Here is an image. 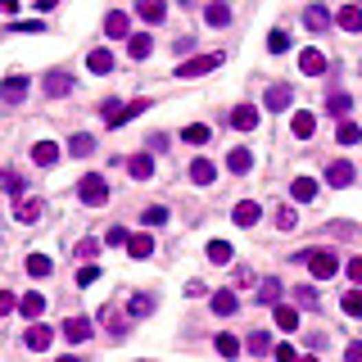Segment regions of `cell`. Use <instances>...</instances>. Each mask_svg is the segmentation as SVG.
I'll return each mask as SVG.
<instances>
[{
  "mask_svg": "<svg viewBox=\"0 0 362 362\" xmlns=\"http://www.w3.org/2000/svg\"><path fill=\"white\" fill-rule=\"evenodd\" d=\"M45 23H36V19H23V23H14V32H41Z\"/></svg>",
  "mask_w": 362,
  "mask_h": 362,
  "instance_id": "55",
  "label": "cell"
},
{
  "mask_svg": "<svg viewBox=\"0 0 362 362\" xmlns=\"http://www.w3.org/2000/svg\"><path fill=\"white\" fill-rule=\"evenodd\" d=\"M304 27H308V32H326V27H330V10H326V5H308V10H304Z\"/></svg>",
  "mask_w": 362,
  "mask_h": 362,
  "instance_id": "17",
  "label": "cell"
},
{
  "mask_svg": "<svg viewBox=\"0 0 362 362\" xmlns=\"http://www.w3.org/2000/svg\"><path fill=\"white\" fill-rule=\"evenodd\" d=\"M258 218H263V204H253V199H240V204L231 209V222H236V227H258Z\"/></svg>",
  "mask_w": 362,
  "mask_h": 362,
  "instance_id": "9",
  "label": "cell"
},
{
  "mask_svg": "<svg viewBox=\"0 0 362 362\" xmlns=\"http://www.w3.org/2000/svg\"><path fill=\"white\" fill-rule=\"evenodd\" d=\"M253 168V150H245V145H236V150L227 154V172H236V177H245Z\"/></svg>",
  "mask_w": 362,
  "mask_h": 362,
  "instance_id": "19",
  "label": "cell"
},
{
  "mask_svg": "<svg viewBox=\"0 0 362 362\" xmlns=\"http://www.w3.org/2000/svg\"><path fill=\"white\" fill-rule=\"evenodd\" d=\"M19 10V0H0V14H14Z\"/></svg>",
  "mask_w": 362,
  "mask_h": 362,
  "instance_id": "57",
  "label": "cell"
},
{
  "mask_svg": "<svg viewBox=\"0 0 362 362\" xmlns=\"http://www.w3.org/2000/svg\"><path fill=\"white\" fill-rule=\"evenodd\" d=\"M150 50H154V36H150V32L127 36V55H132V59H150Z\"/></svg>",
  "mask_w": 362,
  "mask_h": 362,
  "instance_id": "27",
  "label": "cell"
},
{
  "mask_svg": "<svg viewBox=\"0 0 362 362\" xmlns=\"http://www.w3.org/2000/svg\"><path fill=\"white\" fill-rule=\"evenodd\" d=\"M14 308H19V299H14L10 290H0V317H5V313H14Z\"/></svg>",
  "mask_w": 362,
  "mask_h": 362,
  "instance_id": "54",
  "label": "cell"
},
{
  "mask_svg": "<svg viewBox=\"0 0 362 362\" xmlns=\"http://www.w3.org/2000/svg\"><path fill=\"white\" fill-rule=\"evenodd\" d=\"M245 353H253V358H263V353H272V335H267V330H253L249 340H245Z\"/></svg>",
  "mask_w": 362,
  "mask_h": 362,
  "instance_id": "36",
  "label": "cell"
},
{
  "mask_svg": "<svg viewBox=\"0 0 362 362\" xmlns=\"http://www.w3.org/2000/svg\"><path fill=\"white\" fill-rule=\"evenodd\" d=\"M23 95H27V77L23 73H14V77L0 82V100H5V104H23Z\"/></svg>",
  "mask_w": 362,
  "mask_h": 362,
  "instance_id": "10",
  "label": "cell"
},
{
  "mask_svg": "<svg viewBox=\"0 0 362 362\" xmlns=\"http://www.w3.org/2000/svg\"><path fill=\"white\" fill-rule=\"evenodd\" d=\"M50 272H55L50 253H27V276H36V281H41V276H50Z\"/></svg>",
  "mask_w": 362,
  "mask_h": 362,
  "instance_id": "35",
  "label": "cell"
},
{
  "mask_svg": "<svg viewBox=\"0 0 362 362\" xmlns=\"http://www.w3.org/2000/svg\"><path fill=\"white\" fill-rule=\"evenodd\" d=\"M276 330H299V308L276 304Z\"/></svg>",
  "mask_w": 362,
  "mask_h": 362,
  "instance_id": "37",
  "label": "cell"
},
{
  "mask_svg": "<svg viewBox=\"0 0 362 362\" xmlns=\"http://www.w3.org/2000/svg\"><path fill=\"white\" fill-rule=\"evenodd\" d=\"M204 253H209V263H218V267H227L231 258H236V249H231L227 240H209V249H204Z\"/></svg>",
  "mask_w": 362,
  "mask_h": 362,
  "instance_id": "34",
  "label": "cell"
},
{
  "mask_svg": "<svg viewBox=\"0 0 362 362\" xmlns=\"http://www.w3.org/2000/svg\"><path fill=\"white\" fill-rule=\"evenodd\" d=\"M190 181H195V186H213V181H218V163H213V159H195V163H190Z\"/></svg>",
  "mask_w": 362,
  "mask_h": 362,
  "instance_id": "15",
  "label": "cell"
},
{
  "mask_svg": "<svg viewBox=\"0 0 362 362\" xmlns=\"http://www.w3.org/2000/svg\"><path fill=\"white\" fill-rule=\"evenodd\" d=\"M45 95L50 100H59V95H68V91H73V73H68V68H55V73H45Z\"/></svg>",
  "mask_w": 362,
  "mask_h": 362,
  "instance_id": "8",
  "label": "cell"
},
{
  "mask_svg": "<svg viewBox=\"0 0 362 362\" xmlns=\"http://www.w3.org/2000/svg\"><path fill=\"white\" fill-rule=\"evenodd\" d=\"M32 163L36 168H55L59 163V145L55 141H36L32 145Z\"/></svg>",
  "mask_w": 362,
  "mask_h": 362,
  "instance_id": "20",
  "label": "cell"
},
{
  "mask_svg": "<svg viewBox=\"0 0 362 362\" xmlns=\"http://www.w3.org/2000/svg\"><path fill=\"white\" fill-rule=\"evenodd\" d=\"M299 362H317V358H313V353H308V358H299Z\"/></svg>",
  "mask_w": 362,
  "mask_h": 362,
  "instance_id": "59",
  "label": "cell"
},
{
  "mask_svg": "<svg viewBox=\"0 0 362 362\" xmlns=\"http://www.w3.org/2000/svg\"><path fill=\"white\" fill-rule=\"evenodd\" d=\"M77 199L87 204V209H100V204H109V181L100 172H87L82 181H77Z\"/></svg>",
  "mask_w": 362,
  "mask_h": 362,
  "instance_id": "2",
  "label": "cell"
},
{
  "mask_svg": "<svg viewBox=\"0 0 362 362\" xmlns=\"http://www.w3.org/2000/svg\"><path fill=\"white\" fill-rule=\"evenodd\" d=\"M91 150H95V136H87V132H77V136H68V154H77V159H87Z\"/></svg>",
  "mask_w": 362,
  "mask_h": 362,
  "instance_id": "39",
  "label": "cell"
},
{
  "mask_svg": "<svg viewBox=\"0 0 362 362\" xmlns=\"http://www.w3.org/2000/svg\"><path fill=\"white\" fill-rule=\"evenodd\" d=\"M55 5H59V0H36V10H41V14H45V10H55Z\"/></svg>",
  "mask_w": 362,
  "mask_h": 362,
  "instance_id": "58",
  "label": "cell"
},
{
  "mask_svg": "<svg viewBox=\"0 0 362 362\" xmlns=\"http://www.w3.org/2000/svg\"><path fill=\"white\" fill-rule=\"evenodd\" d=\"M150 313H154V299L150 295H132V299H127V317H132V321L150 317Z\"/></svg>",
  "mask_w": 362,
  "mask_h": 362,
  "instance_id": "32",
  "label": "cell"
},
{
  "mask_svg": "<svg viewBox=\"0 0 362 362\" xmlns=\"http://www.w3.org/2000/svg\"><path fill=\"white\" fill-rule=\"evenodd\" d=\"M349 109H353V100L344 95V91H330L326 95V113L330 118H349Z\"/></svg>",
  "mask_w": 362,
  "mask_h": 362,
  "instance_id": "30",
  "label": "cell"
},
{
  "mask_svg": "<svg viewBox=\"0 0 362 362\" xmlns=\"http://www.w3.org/2000/svg\"><path fill=\"white\" fill-rule=\"evenodd\" d=\"M87 68L95 77H109L113 73V55H109V50H91V55H87Z\"/></svg>",
  "mask_w": 362,
  "mask_h": 362,
  "instance_id": "29",
  "label": "cell"
},
{
  "mask_svg": "<svg viewBox=\"0 0 362 362\" xmlns=\"http://www.w3.org/2000/svg\"><path fill=\"white\" fill-rule=\"evenodd\" d=\"M299 308H304V313H317V308H321V295H317V290H313V286H299Z\"/></svg>",
  "mask_w": 362,
  "mask_h": 362,
  "instance_id": "43",
  "label": "cell"
},
{
  "mask_svg": "<svg viewBox=\"0 0 362 362\" xmlns=\"http://www.w3.org/2000/svg\"><path fill=\"white\" fill-rule=\"evenodd\" d=\"M340 308H344V313H349V317H362V286H353L349 295L340 299Z\"/></svg>",
  "mask_w": 362,
  "mask_h": 362,
  "instance_id": "45",
  "label": "cell"
},
{
  "mask_svg": "<svg viewBox=\"0 0 362 362\" xmlns=\"http://www.w3.org/2000/svg\"><path fill=\"white\" fill-rule=\"evenodd\" d=\"M213 349H218L222 358H240V349H245V344L236 340V335H218V340H213Z\"/></svg>",
  "mask_w": 362,
  "mask_h": 362,
  "instance_id": "41",
  "label": "cell"
},
{
  "mask_svg": "<svg viewBox=\"0 0 362 362\" xmlns=\"http://www.w3.org/2000/svg\"><path fill=\"white\" fill-rule=\"evenodd\" d=\"M267 50H272V55H286V50H290V32H281V27H276V32L267 36Z\"/></svg>",
  "mask_w": 362,
  "mask_h": 362,
  "instance_id": "47",
  "label": "cell"
},
{
  "mask_svg": "<svg viewBox=\"0 0 362 362\" xmlns=\"http://www.w3.org/2000/svg\"><path fill=\"white\" fill-rule=\"evenodd\" d=\"M335 23H340L344 32H362V5H344V10L335 14Z\"/></svg>",
  "mask_w": 362,
  "mask_h": 362,
  "instance_id": "28",
  "label": "cell"
},
{
  "mask_svg": "<svg viewBox=\"0 0 362 362\" xmlns=\"http://www.w3.org/2000/svg\"><path fill=\"white\" fill-rule=\"evenodd\" d=\"M91 330H95V321H91V317H68L64 326H59V335H64L68 344H87Z\"/></svg>",
  "mask_w": 362,
  "mask_h": 362,
  "instance_id": "6",
  "label": "cell"
},
{
  "mask_svg": "<svg viewBox=\"0 0 362 362\" xmlns=\"http://www.w3.org/2000/svg\"><path fill=\"white\" fill-rule=\"evenodd\" d=\"M163 222H168L163 204H150V209H145V227H163Z\"/></svg>",
  "mask_w": 362,
  "mask_h": 362,
  "instance_id": "48",
  "label": "cell"
},
{
  "mask_svg": "<svg viewBox=\"0 0 362 362\" xmlns=\"http://www.w3.org/2000/svg\"><path fill=\"white\" fill-rule=\"evenodd\" d=\"M272 358H276V362H299V353H295V344H276Z\"/></svg>",
  "mask_w": 362,
  "mask_h": 362,
  "instance_id": "51",
  "label": "cell"
},
{
  "mask_svg": "<svg viewBox=\"0 0 362 362\" xmlns=\"http://www.w3.org/2000/svg\"><path fill=\"white\" fill-rule=\"evenodd\" d=\"M272 222H276V231H295V227H299V213L290 209V204H281V209H276V218H272Z\"/></svg>",
  "mask_w": 362,
  "mask_h": 362,
  "instance_id": "44",
  "label": "cell"
},
{
  "mask_svg": "<svg viewBox=\"0 0 362 362\" xmlns=\"http://www.w3.org/2000/svg\"><path fill=\"white\" fill-rule=\"evenodd\" d=\"M209 127H204V122H190V127H186V132H181V141H186V145H209Z\"/></svg>",
  "mask_w": 362,
  "mask_h": 362,
  "instance_id": "42",
  "label": "cell"
},
{
  "mask_svg": "<svg viewBox=\"0 0 362 362\" xmlns=\"http://www.w3.org/2000/svg\"><path fill=\"white\" fill-rule=\"evenodd\" d=\"M227 122L236 127V132H253V127H258V109H253V104H236Z\"/></svg>",
  "mask_w": 362,
  "mask_h": 362,
  "instance_id": "13",
  "label": "cell"
},
{
  "mask_svg": "<svg viewBox=\"0 0 362 362\" xmlns=\"http://www.w3.org/2000/svg\"><path fill=\"white\" fill-rule=\"evenodd\" d=\"M204 23H209V27H227L231 23V5L227 0H209V5H204Z\"/></svg>",
  "mask_w": 362,
  "mask_h": 362,
  "instance_id": "18",
  "label": "cell"
},
{
  "mask_svg": "<svg viewBox=\"0 0 362 362\" xmlns=\"http://www.w3.org/2000/svg\"><path fill=\"white\" fill-rule=\"evenodd\" d=\"M326 186H335V190L353 186V163H349V159H330V163H326Z\"/></svg>",
  "mask_w": 362,
  "mask_h": 362,
  "instance_id": "7",
  "label": "cell"
},
{
  "mask_svg": "<svg viewBox=\"0 0 362 362\" xmlns=\"http://www.w3.org/2000/svg\"><path fill=\"white\" fill-rule=\"evenodd\" d=\"M41 213H45V199L27 195V199H19V209H14V218H19V222H36Z\"/></svg>",
  "mask_w": 362,
  "mask_h": 362,
  "instance_id": "26",
  "label": "cell"
},
{
  "mask_svg": "<svg viewBox=\"0 0 362 362\" xmlns=\"http://www.w3.org/2000/svg\"><path fill=\"white\" fill-rule=\"evenodd\" d=\"M290 195H295V204H313L317 199V181L313 177H295L290 181Z\"/></svg>",
  "mask_w": 362,
  "mask_h": 362,
  "instance_id": "21",
  "label": "cell"
},
{
  "mask_svg": "<svg viewBox=\"0 0 362 362\" xmlns=\"http://www.w3.org/2000/svg\"><path fill=\"white\" fill-rule=\"evenodd\" d=\"M127 253H132V258H150V253H154V236H150V231L132 236V240H127Z\"/></svg>",
  "mask_w": 362,
  "mask_h": 362,
  "instance_id": "33",
  "label": "cell"
},
{
  "mask_svg": "<svg viewBox=\"0 0 362 362\" xmlns=\"http://www.w3.org/2000/svg\"><path fill=\"white\" fill-rule=\"evenodd\" d=\"M59 362H77V358H59Z\"/></svg>",
  "mask_w": 362,
  "mask_h": 362,
  "instance_id": "60",
  "label": "cell"
},
{
  "mask_svg": "<svg viewBox=\"0 0 362 362\" xmlns=\"http://www.w3.org/2000/svg\"><path fill=\"white\" fill-rule=\"evenodd\" d=\"M145 109H150V100H132V104H122V109H118V118H113V127H127V122H132V118H141V113Z\"/></svg>",
  "mask_w": 362,
  "mask_h": 362,
  "instance_id": "31",
  "label": "cell"
},
{
  "mask_svg": "<svg viewBox=\"0 0 362 362\" xmlns=\"http://www.w3.org/2000/svg\"><path fill=\"white\" fill-rule=\"evenodd\" d=\"M290 132H295V141H313V132H317V118L308 109H299L295 118H290Z\"/></svg>",
  "mask_w": 362,
  "mask_h": 362,
  "instance_id": "16",
  "label": "cell"
},
{
  "mask_svg": "<svg viewBox=\"0 0 362 362\" xmlns=\"http://www.w3.org/2000/svg\"><path fill=\"white\" fill-rule=\"evenodd\" d=\"M73 281H77V286H82V290H87V286H95V281H100V267H95V263L77 267V276H73Z\"/></svg>",
  "mask_w": 362,
  "mask_h": 362,
  "instance_id": "46",
  "label": "cell"
},
{
  "mask_svg": "<svg viewBox=\"0 0 362 362\" xmlns=\"http://www.w3.org/2000/svg\"><path fill=\"white\" fill-rule=\"evenodd\" d=\"M19 313H23L27 321H41V313H45V295H41V290H27V295L19 299Z\"/></svg>",
  "mask_w": 362,
  "mask_h": 362,
  "instance_id": "14",
  "label": "cell"
},
{
  "mask_svg": "<svg viewBox=\"0 0 362 362\" xmlns=\"http://www.w3.org/2000/svg\"><path fill=\"white\" fill-rule=\"evenodd\" d=\"M127 172H132L136 181H150L154 177V154H132V159H127Z\"/></svg>",
  "mask_w": 362,
  "mask_h": 362,
  "instance_id": "25",
  "label": "cell"
},
{
  "mask_svg": "<svg viewBox=\"0 0 362 362\" xmlns=\"http://www.w3.org/2000/svg\"><path fill=\"white\" fill-rule=\"evenodd\" d=\"M344 272H349L353 286H362V253H358V258H349V267H344Z\"/></svg>",
  "mask_w": 362,
  "mask_h": 362,
  "instance_id": "53",
  "label": "cell"
},
{
  "mask_svg": "<svg viewBox=\"0 0 362 362\" xmlns=\"http://www.w3.org/2000/svg\"><path fill=\"white\" fill-rule=\"evenodd\" d=\"M299 68H304L308 77H321L326 73V55H321V50H299Z\"/></svg>",
  "mask_w": 362,
  "mask_h": 362,
  "instance_id": "24",
  "label": "cell"
},
{
  "mask_svg": "<svg viewBox=\"0 0 362 362\" xmlns=\"http://www.w3.org/2000/svg\"><path fill=\"white\" fill-rule=\"evenodd\" d=\"M104 36H113V41H122V36H132V19H127L122 10L104 14Z\"/></svg>",
  "mask_w": 362,
  "mask_h": 362,
  "instance_id": "12",
  "label": "cell"
},
{
  "mask_svg": "<svg viewBox=\"0 0 362 362\" xmlns=\"http://www.w3.org/2000/svg\"><path fill=\"white\" fill-rule=\"evenodd\" d=\"M55 335H59L55 326H45V321H32V326L23 330V344H27L32 353H45L50 344H55Z\"/></svg>",
  "mask_w": 362,
  "mask_h": 362,
  "instance_id": "4",
  "label": "cell"
},
{
  "mask_svg": "<svg viewBox=\"0 0 362 362\" xmlns=\"http://www.w3.org/2000/svg\"><path fill=\"white\" fill-rule=\"evenodd\" d=\"M5 190H10L14 199H23V190H27V186H23V177H19V172H10V177H5Z\"/></svg>",
  "mask_w": 362,
  "mask_h": 362,
  "instance_id": "52",
  "label": "cell"
},
{
  "mask_svg": "<svg viewBox=\"0 0 362 362\" xmlns=\"http://www.w3.org/2000/svg\"><path fill=\"white\" fill-rule=\"evenodd\" d=\"M295 263H304L308 272L317 276V281H330V276L340 272V258H335V249H304Z\"/></svg>",
  "mask_w": 362,
  "mask_h": 362,
  "instance_id": "1",
  "label": "cell"
},
{
  "mask_svg": "<svg viewBox=\"0 0 362 362\" xmlns=\"http://www.w3.org/2000/svg\"><path fill=\"white\" fill-rule=\"evenodd\" d=\"M136 14L145 23H163L168 19V0H136Z\"/></svg>",
  "mask_w": 362,
  "mask_h": 362,
  "instance_id": "23",
  "label": "cell"
},
{
  "mask_svg": "<svg viewBox=\"0 0 362 362\" xmlns=\"http://www.w3.org/2000/svg\"><path fill=\"white\" fill-rule=\"evenodd\" d=\"M276 295H281V281H276V276H263V281H258V304H276Z\"/></svg>",
  "mask_w": 362,
  "mask_h": 362,
  "instance_id": "40",
  "label": "cell"
},
{
  "mask_svg": "<svg viewBox=\"0 0 362 362\" xmlns=\"http://www.w3.org/2000/svg\"><path fill=\"white\" fill-rule=\"evenodd\" d=\"M100 326L109 330L113 340H127V330H132V317H127V313H118V308H104V313H100Z\"/></svg>",
  "mask_w": 362,
  "mask_h": 362,
  "instance_id": "5",
  "label": "cell"
},
{
  "mask_svg": "<svg viewBox=\"0 0 362 362\" xmlns=\"http://www.w3.org/2000/svg\"><path fill=\"white\" fill-rule=\"evenodd\" d=\"M263 104L272 113H281V109H290V104H295V91H290L286 82H276V87H267V100H263Z\"/></svg>",
  "mask_w": 362,
  "mask_h": 362,
  "instance_id": "11",
  "label": "cell"
},
{
  "mask_svg": "<svg viewBox=\"0 0 362 362\" xmlns=\"http://www.w3.org/2000/svg\"><path fill=\"white\" fill-rule=\"evenodd\" d=\"M95 253H100V240H77V263H82V258L91 263Z\"/></svg>",
  "mask_w": 362,
  "mask_h": 362,
  "instance_id": "50",
  "label": "cell"
},
{
  "mask_svg": "<svg viewBox=\"0 0 362 362\" xmlns=\"http://www.w3.org/2000/svg\"><path fill=\"white\" fill-rule=\"evenodd\" d=\"M335 141H340V145H358V141H362V127H358V122H349V118H340V127H335Z\"/></svg>",
  "mask_w": 362,
  "mask_h": 362,
  "instance_id": "38",
  "label": "cell"
},
{
  "mask_svg": "<svg viewBox=\"0 0 362 362\" xmlns=\"http://www.w3.org/2000/svg\"><path fill=\"white\" fill-rule=\"evenodd\" d=\"M344 362H362V340H353L349 349H344Z\"/></svg>",
  "mask_w": 362,
  "mask_h": 362,
  "instance_id": "56",
  "label": "cell"
},
{
  "mask_svg": "<svg viewBox=\"0 0 362 362\" xmlns=\"http://www.w3.org/2000/svg\"><path fill=\"white\" fill-rule=\"evenodd\" d=\"M127 240H132L127 227H109V231H104V245H109V249H118V245H127Z\"/></svg>",
  "mask_w": 362,
  "mask_h": 362,
  "instance_id": "49",
  "label": "cell"
},
{
  "mask_svg": "<svg viewBox=\"0 0 362 362\" xmlns=\"http://www.w3.org/2000/svg\"><path fill=\"white\" fill-rule=\"evenodd\" d=\"M213 313H218V317H236V313H240L236 290H218V295H213Z\"/></svg>",
  "mask_w": 362,
  "mask_h": 362,
  "instance_id": "22",
  "label": "cell"
},
{
  "mask_svg": "<svg viewBox=\"0 0 362 362\" xmlns=\"http://www.w3.org/2000/svg\"><path fill=\"white\" fill-rule=\"evenodd\" d=\"M222 50H213V55H195V59H186V64H177V77L181 82H190V77H204V73H213V68H222Z\"/></svg>",
  "mask_w": 362,
  "mask_h": 362,
  "instance_id": "3",
  "label": "cell"
}]
</instances>
